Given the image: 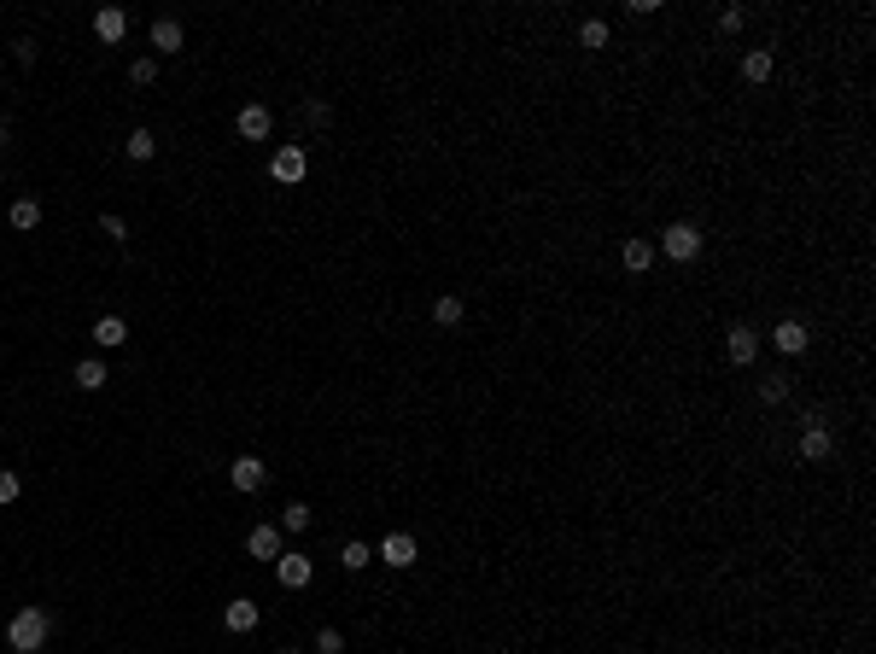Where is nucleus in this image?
I'll list each match as a JSON object with an SVG mask.
<instances>
[{"mask_svg":"<svg viewBox=\"0 0 876 654\" xmlns=\"http://www.w3.org/2000/svg\"><path fill=\"white\" fill-rule=\"evenodd\" d=\"M742 76H748V83H765V76H771V53H765V47H748V53H742Z\"/></svg>","mask_w":876,"mask_h":654,"instance_id":"nucleus-20","label":"nucleus"},{"mask_svg":"<svg viewBox=\"0 0 876 654\" xmlns=\"http://www.w3.org/2000/svg\"><path fill=\"white\" fill-rule=\"evenodd\" d=\"M6 223H12V228H18V234H29V228L42 223V205H36V199H18V205H12V210H6Z\"/></svg>","mask_w":876,"mask_h":654,"instance_id":"nucleus-18","label":"nucleus"},{"mask_svg":"<svg viewBox=\"0 0 876 654\" xmlns=\"http://www.w3.org/2000/svg\"><path fill=\"white\" fill-rule=\"evenodd\" d=\"M660 251H667L672 264H696L701 257V228L696 223H672L667 234H660Z\"/></svg>","mask_w":876,"mask_h":654,"instance_id":"nucleus-2","label":"nucleus"},{"mask_svg":"<svg viewBox=\"0 0 876 654\" xmlns=\"http://www.w3.org/2000/svg\"><path fill=\"white\" fill-rule=\"evenodd\" d=\"M129 83H135V88L158 83V59H135V65H129Z\"/></svg>","mask_w":876,"mask_h":654,"instance_id":"nucleus-25","label":"nucleus"},{"mask_svg":"<svg viewBox=\"0 0 876 654\" xmlns=\"http://www.w3.org/2000/svg\"><path fill=\"white\" fill-rule=\"evenodd\" d=\"M123 153H129V158H135V164H146V158H153V153H158V140H153V129H135V135H129V140H123Z\"/></svg>","mask_w":876,"mask_h":654,"instance_id":"nucleus-21","label":"nucleus"},{"mask_svg":"<svg viewBox=\"0 0 876 654\" xmlns=\"http://www.w3.org/2000/svg\"><path fill=\"white\" fill-rule=\"evenodd\" d=\"M415 538H409V532H391L386 543H380V561H386V567H415Z\"/></svg>","mask_w":876,"mask_h":654,"instance_id":"nucleus-8","label":"nucleus"},{"mask_svg":"<svg viewBox=\"0 0 876 654\" xmlns=\"http://www.w3.org/2000/svg\"><path fill=\"white\" fill-rule=\"evenodd\" d=\"M310 572H316V567H310V556H298V549H280L275 579H280L287 590H304V585H310Z\"/></svg>","mask_w":876,"mask_h":654,"instance_id":"nucleus-3","label":"nucleus"},{"mask_svg":"<svg viewBox=\"0 0 876 654\" xmlns=\"http://www.w3.org/2000/svg\"><path fill=\"white\" fill-rule=\"evenodd\" d=\"M223 626H228V631H251V626H257V602L234 596V602L223 608Z\"/></svg>","mask_w":876,"mask_h":654,"instance_id":"nucleus-15","label":"nucleus"},{"mask_svg":"<svg viewBox=\"0 0 876 654\" xmlns=\"http://www.w3.org/2000/svg\"><path fill=\"white\" fill-rule=\"evenodd\" d=\"M579 42L584 47H608V24H602V18H584V24H579Z\"/></svg>","mask_w":876,"mask_h":654,"instance_id":"nucleus-23","label":"nucleus"},{"mask_svg":"<svg viewBox=\"0 0 876 654\" xmlns=\"http://www.w3.org/2000/svg\"><path fill=\"white\" fill-rule=\"evenodd\" d=\"M99 234H106V240H117V246H123V240H129V223H123V217H112V210H106V217H99Z\"/></svg>","mask_w":876,"mask_h":654,"instance_id":"nucleus-29","label":"nucleus"},{"mask_svg":"<svg viewBox=\"0 0 876 654\" xmlns=\"http://www.w3.org/2000/svg\"><path fill=\"white\" fill-rule=\"evenodd\" d=\"M146 42H153L158 53H181V42H187V35H181V24H176V18H158Z\"/></svg>","mask_w":876,"mask_h":654,"instance_id":"nucleus-14","label":"nucleus"},{"mask_svg":"<svg viewBox=\"0 0 876 654\" xmlns=\"http://www.w3.org/2000/svg\"><path fill=\"white\" fill-rule=\"evenodd\" d=\"M129 339V321L123 316H99L94 321V345H123Z\"/></svg>","mask_w":876,"mask_h":654,"instance_id":"nucleus-16","label":"nucleus"},{"mask_svg":"<svg viewBox=\"0 0 876 654\" xmlns=\"http://www.w3.org/2000/svg\"><path fill=\"white\" fill-rule=\"evenodd\" d=\"M310 520H316V515H310L304 502H287V508H280V526H287V532H304Z\"/></svg>","mask_w":876,"mask_h":654,"instance_id":"nucleus-24","label":"nucleus"},{"mask_svg":"<svg viewBox=\"0 0 876 654\" xmlns=\"http://www.w3.org/2000/svg\"><path fill=\"white\" fill-rule=\"evenodd\" d=\"M339 649H345V631L321 626V631H316V654H339Z\"/></svg>","mask_w":876,"mask_h":654,"instance_id":"nucleus-27","label":"nucleus"},{"mask_svg":"<svg viewBox=\"0 0 876 654\" xmlns=\"http://www.w3.org/2000/svg\"><path fill=\"white\" fill-rule=\"evenodd\" d=\"M47 631H53L47 608H18L12 626H6V642H12V654H36V649H47Z\"/></svg>","mask_w":876,"mask_h":654,"instance_id":"nucleus-1","label":"nucleus"},{"mask_svg":"<svg viewBox=\"0 0 876 654\" xmlns=\"http://www.w3.org/2000/svg\"><path fill=\"white\" fill-rule=\"evenodd\" d=\"M70 380H76V386H83V391H99V386H106V380H112V368H106V362H99V357H83V362H76V368H70Z\"/></svg>","mask_w":876,"mask_h":654,"instance_id":"nucleus-13","label":"nucleus"},{"mask_svg":"<svg viewBox=\"0 0 876 654\" xmlns=\"http://www.w3.org/2000/svg\"><path fill=\"white\" fill-rule=\"evenodd\" d=\"M807 339H812V334H807V321H794V316L771 327V345H777L783 357H801V351H807Z\"/></svg>","mask_w":876,"mask_h":654,"instance_id":"nucleus-5","label":"nucleus"},{"mask_svg":"<svg viewBox=\"0 0 876 654\" xmlns=\"http://www.w3.org/2000/svg\"><path fill=\"white\" fill-rule=\"evenodd\" d=\"M724 351H730V362H737V368H748V362L760 357V334H754V327H730Z\"/></svg>","mask_w":876,"mask_h":654,"instance_id":"nucleus-11","label":"nucleus"},{"mask_svg":"<svg viewBox=\"0 0 876 654\" xmlns=\"http://www.w3.org/2000/svg\"><path fill=\"white\" fill-rule=\"evenodd\" d=\"M830 450H835L830 427H824V421H812V427L801 432V461H830Z\"/></svg>","mask_w":876,"mask_h":654,"instance_id":"nucleus-6","label":"nucleus"},{"mask_svg":"<svg viewBox=\"0 0 876 654\" xmlns=\"http://www.w3.org/2000/svg\"><path fill=\"white\" fill-rule=\"evenodd\" d=\"M368 561H375V549H368V543H362V538H351L345 549H339V567H345V572H362V567H368Z\"/></svg>","mask_w":876,"mask_h":654,"instance_id":"nucleus-19","label":"nucleus"},{"mask_svg":"<svg viewBox=\"0 0 876 654\" xmlns=\"http://www.w3.org/2000/svg\"><path fill=\"white\" fill-rule=\"evenodd\" d=\"M18 491H24V479H18L12 468H0V508H6V502H18Z\"/></svg>","mask_w":876,"mask_h":654,"instance_id":"nucleus-28","label":"nucleus"},{"mask_svg":"<svg viewBox=\"0 0 876 654\" xmlns=\"http://www.w3.org/2000/svg\"><path fill=\"white\" fill-rule=\"evenodd\" d=\"M462 316H468L462 298H438V304H432V321H438V327H462Z\"/></svg>","mask_w":876,"mask_h":654,"instance_id":"nucleus-22","label":"nucleus"},{"mask_svg":"<svg viewBox=\"0 0 876 654\" xmlns=\"http://www.w3.org/2000/svg\"><path fill=\"white\" fill-rule=\"evenodd\" d=\"M620 264H626L631 275H643V269L654 264V246H649V240H626V251H620Z\"/></svg>","mask_w":876,"mask_h":654,"instance_id":"nucleus-17","label":"nucleus"},{"mask_svg":"<svg viewBox=\"0 0 876 654\" xmlns=\"http://www.w3.org/2000/svg\"><path fill=\"white\" fill-rule=\"evenodd\" d=\"M287 654H292V649H287Z\"/></svg>","mask_w":876,"mask_h":654,"instance_id":"nucleus-33","label":"nucleus"},{"mask_svg":"<svg viewBox=\"0 0 876 654\" xmlns=\"http://www.w3.org/2000/svg\"><path fill=\"white\" fill-rule=\"evenodd\" d=\"M269 176L287 181V187H292V181H304V153H298V146H280V153L269 158Z\"/></svg>","mask_w":876,"mask_h":654,"instance_id":"nucleus-10","label":"nucleus"},{"mask_svg":"<svg viewBox=\"0 0 876 654\" xmlns=\"http://www.w3.org/2000/svg\"><path fill=\"white\" fill-rule=\"evenodd\" d=\"M94 35H99V42H123V35H129V12H123V6H99V12H94Z\"/></svg>","mask_w":876,"mask_h":654,"instance_id":"nucleus-9","label":"nucleus"},{"mask_svg":"<svg viewBox=\"0 0 876 654\" xmlns=\"http://www.w3.org/2000/svg\"><path fill=\"white\" fill-rule=\"evenodd\" d=\"M12 53H18V65H36V42H29V35H18Z\"/></svg>","mask_w":876,"mask_h":654,"instance_id":"nucleus-31","label":"nucleus"},{"mask_svg":"<svg viewBox=\"0 0 876 654\" xmlns=\"http://www.w3.org/2000/svg\"><path fill=\"white\" fill-rule=\"evenodd\" d=\"M234 129H240V140H269V129H275V117H269V106H240V117H234Z\"/></svg>","mask_w":876,"mask_h":654,"instance_id":"nucleus-4","label":"nucleus"},{"mask_svg":"<svg viewBox=\"0 0 876 654\" xmlns=\"http://www.w3.org/2000/svg\"><path fill=\"white\" fill-rule=\"evenodd\" d=\"M0 146H6V123H0Z\"/></svg>","mask_w":876,"mask_h":654,"instance_id":"nucleus-32","label":"nucleus"},{"mask_svg":"<svg viewBox=\"0 0 876 654\" xmlns=\"http://www.w3.org/2000/svg\"><path fill=\"white\" fill-rule=\"evenodd\" d=\"M742 24H748V12H742V6H724V12H719V29H742Z\"/></svg>","mask_w":876,"mask_h":654,"instance_id":"nucleus-30","label":"nucleus"},{"mask_svg":"<svg viewBox=\"0 0 876 654\" xmlns=\"http://www.w3.org/2000/svg\"><path fill=\"white\" fill-rule=\"evenodd\" d=\"M760 398H765V404H783V398H789V380H783V374H765L760 380Z\"/></svg>","mask_w":876,"mask_h":654,"instance_id":"nucleus-26","label":"nucleus"},{"mask_svg":"<svg viewBox=\"0 0 876 654\" xmlns=\"http://www.w3.org/2000/svg\"><path fill=\"white\" fill-rule=\"evenodd\" d=\"M246 549H251L257 561H280V526H251Z\"/></svg>","mask_w":876,"mask_h":654,"instance_id":"nucleus-12","label":"nucleus"},{"mask_svg":"<svg viewBox=\"0 0 876 654\" xmlns=\"http://www.w3.org/2000/svg\"><path fill=\"white\" fill-rule=\"evenodd\" d=\"M228 479H234V491H264L269 468L257 456H234V468H228Z\"/></svg>","mask_w":876,"mask_h":654,"instance_id":"nucleus-7","label":"nucleus"}]
</instances>
